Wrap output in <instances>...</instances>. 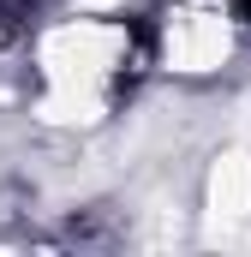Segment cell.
<instances>
[{
	"instance_id": "7a4b0ae2",
	"label": "cell",
	"mask_w": 251,
	"mask_h": 257,
	"mask_svg": "<svg viewBox=\"0 0 251 257\" xmlns=\"http://www.w3.org/2000/svg\"><path fill=\"white\" fill-rule=\"evenodd\" d=\"M239 18H245V24H251V0H239Z\"/></svg>"
},
{
	"instance_id": "6da1fadb",
	"label": "cell",
	"mask_w": 251,
	"mask_h": 257,
	"mask_svg": "<svg viewBox=\"0 0 251 257\" xmlns=\"http://www.w3.org/2000/svg\"><path fill=\"white\" fill-rule=\"evenodd\" d=\"M30 6H36V0H0V24H6V18H30Z\"/></svg>"
}]
</instances>
